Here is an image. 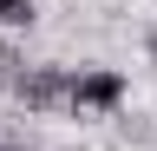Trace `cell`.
<instances>
[{
	"label": "cell",
	"mask_w": 157,
	"mask_h": 151,
	"mask_svg": "<svg viewBox=\"0 0 157 151\" xmlns=\"http://www.w3.org/2000/svg\"><path fill=\"white\" fill-rule=\"evenodd\" d=\"M33 20H39V7H33V0H0V26H7V33L33 26Z\"/></svg>",
	"instance_id": "3957f363"
},
{
	"label": "cell",
	"mask_w": 157,
	"mask_h": 151,
	"mask_svg": "<svg viewBox=\"0 0 157 151\" xmlns=\"http://www.w3.org/2000/svg\"><path fill=\"white\" fill-rule=\"evenodd\" d=\"M151 59H157V33H151Z\"/></svg>",
	"instance_id": "5b68a950"
},
{
	"label": "cell",
	"mask_w": 157,
	"mask_h": 151,
	"mask_svg": "<svg viewBox=\"0 0 157 151\" xmlns=\"http://www.w3.org/2000/svg\"><path fill=\"white\" fill-rule=\"evenodd\" d=\"M0 151H26V145H0Z\"/></svg>",
	"instance_id": "8992f818"
},
{
	"label": "cell",
	"mask_w": 157,
	"mask_h": 151,
	"mask_svg": "<svg viewBox=\"0 0 157 151\" xmlns=\"http://www.w3.org/2000/svg\"><path fill=\"white\" fill-rule=\"evenodd\" d=\"M13 92H20L26 112H66V105H72V72H66V66H26V72L13 79Z\"/></svg>",
	"instance_id": "6da1fadb"
},
{
	"label": "cell",
	"mask_w": 157,
	"mask_h": 151,
	"mask_svg": "<svg viewBox=\"0 0 157 151\" xmlns=\"http://www.w3.org/2000/svg\"><path fill=\"white\" fill-rule=\"evenodd\" d=\"M20 72H26V59H20V53L0 40V92H13V79H20Z\"/></svg>",
	"instance_id": "277c9868"
},
{
	"label": "cell",
	"mask_w": 157,
	"mask_h": 151,
	"mask_svg": "<svg viewBox=\"0 0 157 151\" xmlns=\"http://www.w3.org/2000/svg\"><path fill=\"white\" fill-rule=\"evenodd\" d=\"M118 105H124V72L92 66L72 79V112H118Z\"/></svg>",
	"instance_id": "7a4b0ae2"
}]
</instances>
